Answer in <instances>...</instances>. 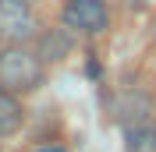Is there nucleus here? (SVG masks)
<instances>
[{
	"mask_svg": "<svg viewBox=\"0 0 156 152\" xmlns=\"http://www.w3.org/2000/svg\"><path fill=\"white\" fill-rule=\"evenodd\" d=\"M46 78V64L29 43H7L0 50V85L14 95L36 92Z\"/></svg>",
	"mask_w": 156,
	"mask_h": 152,
	"instance_id": "nucleus-1",
	"label": "nucleus"
},
{
	"mask_svg": "<svg viewBox=\"0 0 156 152\" xmlns=\"http://www.w3.org/2000/svg\"><path fill=\"white\" fill-rule=\"evenodd\" d=\"M60 25H68L71 32H82V36H99L110 25V11L103 0H64Z\"/></svg>",
	"mask_w": 156,
	"mask_h": 152,
	"instance_id": "nucleus-2",
	"label": "nucleus"
},
{
	"mask_svg": "<svg viewBox=\"0 0 156 152\" xmlns=\"http://www.w3.org/2000/svg\"><path fill=\"white\" fill-rule=\"evenodd\" d=\"M36 36V11L29 0H0V43H29Z\"/></svg>",
	"mask_w": 156,
	"mask_h": 152,
	"instance_id": "nucleus-3",
	"label": "nucleus"
},
{
	"mask_svg": "<svg viewBox=\"0 0 156 152\" xmlns=\"http://www.w3.org/2000/svg\"><path fill=\"white\" fill-rule=\"evenodd\" d=\"M71 50H75V32L68 25H57L36 36V53L43 57V64H60Z\"/></svg>",
	"mask_w": 156,
	"mask_h": 152,
	"instance_id": "nucleus-4",
	"label": "nucleus"
},
{
	"mask_svg": "<svg viewBox=\"0 0 156 152\" xmlns=\"http://www.w3.org/2000/svg\"><path fill=\"white\" fill-rule=\"evenodd\" d=\"M153 113V99L146 92H124L121 99L114 103V117L124 124H135V120H149Z\"/></svg>",
	"mask_w": 156,
	"mask_h": 152,
	"instance_id": "nucleus-5",
	"label": "nucleus"
},
{
	"mask_svg": "<svg viewBox=\"0 0 156 152\" xmlns=\"http://www.w3.org/2000/svg\"><path fill=\"white\" fill-rule=\"evenodd\" d=\"M124 152H156V120L124 124Z\"/></svg>",
	"mask_w": 156,
	"mask_h": 152,
	"instance_id": "nucleus-6",
	"label": "nucleus"
},
{
	"mask_svg": "<svg viewBox=\"0 0 156 152\" xmlns=\"http://www.w3.org/2000/svg\"><path fill=\"white\" fill-rule=\"evenodd\" d=\"M21 124H25V106H21V99L0 85V138L14 134Z\"/></svg>",
	"mask_w": 156,
	"mask_h": 152,
	"instance_id": "nucleus-7",
	"label": "nucleus"
},
{
	"mask_svg": "<svg viewBox=\"0 0 156 152\" xmlns=\"http://www.w3.org/2000/svg\"><path fill=\"white\" fill-rule=\"evenodd\" d=\"M32 152H68V149L57 142H39V145H32Z\"/></svg>",
	"mask_w": 156,
	"mask_h": 152,
	"instance_id": "nucleus-8",
	"label": "nucleus"
},
{
	"mask_svg": "<svg viewBox=\"0 0 156 152\" xmlns=\"http://www.w3.org/2000/svg\"><path fill=\"white\" fill-rule=\"evenodd\" d=\"M29 4H32V0H29Z\"/></svg>",
	"mask_w": 156,
	"mask_h": 152,
	"instance_id": "nucleus-9",
	"label": "nucleus"
}]
</instances>
